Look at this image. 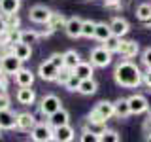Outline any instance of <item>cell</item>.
Listing matches in <instances>:
<instances>
[{
	"instance_id": "15",
	"label": "cell",
	"mask_w": 151,
	"mask_h": 142,
	"mask_svg": "<svg viewBox=\"0 0 151 142\" xmlns=\"http://www.w3.org/2000/svg\"><path fill=\"white\" fill-rule=\"evenodd\" d=\"M15 99L23 106H30V104H34V101H36V93H34L32 87H19L17 93H15Z\"/></svg>"
},
{
	"instance_id": "32",
	"label": "cell",
	"mask_w": 151,
	"mask_h": 142,
	"mask_svg": "<svg viewBox=\"0 0 151 142\" xmlns=\"http://www.w3.org/2000/svg\"><path fill=\"white\" fill-rule=\"evenodd\" d=\"M64 87L68 89V91H72V93H74V91H78V87H79V78L72 72V76H70V78L64 82Z\"/></svg>"
},
{
	"instance_id": "28",
	"label": "cell",
	"mask_w": 151,
	"mask_h": 142,
	"mask_svg": "<svg viewBox=\"0 0 151 142\" xmlns=\"http://www.w3.org/2000/svg\"><path fill=\"white\" fill-rule=\"evenodd\" d=\"M98 136H100V142H119L121 140V135L111 129H104Z\"/></svg>"
},
{
	"instance_id": "21",
	"label": "cell",
	"mask_w": 151,
	"mask_h": 142,
	"mask_svg": "<svg viewBox=\"0 0 151 142\" xmlns=\"http://www.w3.org/2000/svg\"><path fill=\"white\" fill-rule=\"evenodd\" d=\"M96 89H98V83L94 82L93 78H85V80H79V87H78V93H81V95H94L96 93Z\"/></svg>"
},
{
	"instance_id": "34",
	"label": "cell",
	"mask_w": 151,
	"mask_h": 142,
	"mask_svg": "<svg viewBox=\"0 0 151 142\" xmlns=\"http://www.w3.org/2000/svg\"><path fill=\"white\" fill-rule=\"evenodd\" d=\"M70 76H72V70H70V68H66V66H63V68H59V76H57V82L64 85V82L70 78Z\"/></svg>"
},
{
	"instance_id": "38",
	"label": "cell",
	"mask_w": 151,
	"mask_h": 142,
	"mask_svg": "<svg viewBox=\"0 0 151 142\" xmlns=\"http://www.w3.org/2000/svg\"><path fill=\"white\" fill-rule=\"evenodd\" d=\"M8 17V28H17L19 27V17H17V13H9V15H6Z\"/></svg>"
},
{
	"instance_id": "25",
	"label": "cell",
	"mask_w": 151,
	"mask_h": 142,
	"mask_svg": "<svg viewBox=\"0 0 151 142\" xmlns=\"http://www.w3.org/2000/svg\"><path fill=\"white\" fill-rule=\"evenodd\" d=\"M108 36H111L110 23H96V25H94V36H93V38H96V40L104 42Z\"/></svg>"
},
{
	"instance_id": "30",
	"label": "cell",
	"mask_w": 151,
	"mask_h": 142,
	"mask_svg": "<svg viewBox=\"0 0 151 142\" xmlns=\"http://www.w3.org/2000/svg\"><path fill=\"white\" fill-rule=\"evenodd\" d=\"M4 36H6V44H9V46L21 42V30H17V28H8L4 32Z\"/></svg>"
},
{
	"instance_id": "1",
	"label": "cell",
	"mask_w": 151,
	"mask_h": 142,
	"mask_svg": "<svg viewBox=\"0 0 151 142\" xmlns=\"http://www.w3.org/2000/svg\"><path fill=\"white\" fill-rule=\"evenodd\" d=\"M113 80L119 87L125 89H136L142 83V70L138 68V64H134L130 59L121 61L113 70Z\"/></svg>"
},
{
	"instance_id": "6",
	"label": "cell",
	"mask_w": 151,
	"mask_h": 142,
	"mask_svg": "<svg viewBox=\"0 0 151 142\" xmlns=\"http://www.w3.org/2000/svg\"><path fill=\"white\" fill-rule=\"evenodd\" d=\"M127 101H129L130 114H134V116H140V114L149 112V102H147V99H145L144 95L134 93V95H130V97L127 99Z\"/></svg>"
},
{
	"instance_id": "43",
	"label": "cell",
	"mask_w": 151,
	"mask_h": 142,
	"mask_svg": "<svg viewBox=\"0 0 151 142\" xmlns=\"http://www.w3.org/2000/svg\"><path fill=\"white\" fill-rule=\"evenodd\" d=\"M0 74H2V61H0Z\"/></svg>"
},
{
	"instance_id": "8",
	"label": "cell",
	"mask_w": 151,
	"mask_h": 142,
	"mask_svg": "<svg viewBox=\"0 0 151 142\" xmlns=\"http://www.w3.org/2000/svg\"><path fill=\"white\" fill-rule=\"evenodd\" d=\"M38 76H40L44 82H57V76H59V66H55L49 59L44 61L38 66Z\"/></svg>"
},
{
	"instance_id": "19",
	"label": "cell",
	"mask_w": 151,
	"mask_h": 142,
	"mask_svg": "<svg viewBox=\"0 0 151 142\" xmlns=\"http://www.w3.org/2000/svg\"><path fill=\"white\" fill-rule=\"evenodd\" d=\"M113 116H117L119 120H125V117L130 116V108H129V101L127 99H117L113 102Z\"/></svg>"
},
{
	"instance_id": "13",
	"label": "cell",
	"mask_w": 151,
	"mask_h": 142,
	"mask_svg": "<svg viewBox=\"0 0 151 142\" xmlns=\"http://www.w3.org/2000/svg\"><path fill=\"white\" fill-rule=\"evenodd\" d=\"M110 28H111V34L123 38V36H127V32L130 30V25H129V21H127L125 17H113L111 23H110Z\"/></svg>"
},
{
	"instance_id": "41",
	"label": "cell",
	"mask_w": 151,
	"mask_h": 142,
	"mask_svg": "<svg viewBox=\"0 0 151 142\" xmlns=\"http://www.w3.org/2000/svg\"><path fill=\"white\" fill-rule=\"evenodd\" d=\"M104 2H106V4H108V6H113V4H119V2H121V0H104Z\"/></svg>"
},
{
	"instance_id": "40",
	"label": "cell",
	"mask_w": 151,
	"mask_h": 142,
	"mask_svg": "<svg viewBox=\"0 0 151 142\" xmlns=\"http://www.w3.org/2000/svg\"><path fill=\"white\" fill-rule=\"evenodd\" d=\"M6 30H8V23H6V19H0V34H4Z\"/></svg>"
},
{
	"instance_id": "27",
	"label": "cell",
	"mask_w": 151,
	"mask_h": 142,
	"mask_svg": "<svg viewBox=\"0 0 151 142\" xmlns=\"http://www.w3.org/2000/svg\"><path fill=\"white\" fill-rule=\"evenodd\" d=\"M119 44H121V38L115 36V34L108 36L106 40H104V47H106L110 53H117V49H119Z\"/></svg>"
},
{
	"instance_id": "23",
	"label": "cell",
	"mask_w": 151,
	"mask_h": 142,
	"mask_svg": "<svg viewBox=\"0 0 151 142\" xmlns=\"http://www.w3.org/2000/svg\"><path fill=\"white\" fill-rule=\"evenodd\" d=\"M19 8H21V0H0V12H2L4 15L17 13Z\"/></svg>"
},
{
	"instance_id": "10",
	"label": "cell",
	"mask_w": 151,
	"mask_h": 142,
	"mask_svg": "<svg viewBox=\"0 0 151 142\" xmlns=\"http://www.w3.org/2000/svg\"><path fill=\"white\" fill-rule=\"evenodd\" d=\"M13 80H15V83L19 87H32V85H34V72L21 66V68L13 74Z\"/></svg>"
},
{
	"instance_id": "11",
	"label": "cell",
	"mask_w": 151,
	"mask_h": 142,
	"mask_svg": "<svg viewBox=\"0 0 151 142\" xmlns=\"http://www.w3.org/2000/svg\"><path fill=\"white\" fill-rule=\"evenodd\" d=\"M81 25H83V19H79V17H70V19H66L64 21V32H66V36H70V38H79L81 36Z\"/></svg>"
},
{
	"instance_id": "20",
	"label": "cell",
	"mask_w": 151,
	"mask_h": 142,
	"mask_svg": "<svg viewBox=\"0 0 151 142\" xmlns=\"http://www.w3.org/2000/svg\"><path fill=\"white\" fill-rule=\"evenodd\" d=\"M72 72L78 76L79 80H85V78H93V74H94V66L91 63H79L76 68H72Z\"/></svg>"
},
{
	"instance_id": "3",
	"label": "cell",
	"mask_w": 151,
	"mask_h": 142,
	"mask_svg": "<svg viewBox=\"0 0 151 142\" xmlns=\"http://www.w3.org/2000/svg\"><path fill=\"white\" fill-rule=\"evenodd\" d=\"M51 15H53V12L47 6H42V4L32 6L30 12H28V19H30L32 23H36V25H47V23L51 21Z\"/></svg>"
},
{
	"instance_id": "29",
	"label": "cell",
	"mask_w": 151,
	"mask_h": 142,
	"mask_svg": "<svg viewBox=\"0 0 151 142\" xmlns=\"http://www.w3.org/2000/svg\"><path fill=\"white\" fill-rule=\"evenodd\" d=\"M38 38H40V32H36V30H21V42L23 44L32 46L38 42Z\"/></svg>"
},
{
	"instance_id": "45",
	"label": "cell",
	"mask_w": 151,
	"mask_h": 142,
	"mask_svg": "<svg viewBox=\"0 0 151 142\" xmlns=\"http://www.w3.org/2000/svg\"><path fill=\"white\" fill-rule=\"evenodd\" d=\"M0 46H2V44H0Z\"/></svg>"
},
{
	"instance_id": "39",
	"label": "cell",
	"mask_w": 151,
	"mask_h": 142,
	"mask_svg": "<svg viewBox=\"0 0 151 142\" xmlns=\"http://www.w3.org/2000/svg\"><path fill=\"white\" fill-rule=\"evenodd\" d=\"M142 82L151 89V68H147V72H145V74H142Z\"/></svg>"
},
{
	"instance_id": "17",
	"label": "cell",
	"mask_w": 151,
	"mask_h": 142,
	"mask_svg": "<svg viewBox=\"0 0 151 142\" xmlns=\"http://www.w3.org/2000/svg\"><path fill=\"white\" fill-rule=\"evenodd\" d=\"M36 125V120H34V116H32L30 112H21V114H17V129L19 131H27V133H30V129Z\"/></svg>"
},
{
	"instance_id": "36",
	"label": "cell",
	"mask_w": 151,
	"mask_h": 142,
	"mask_svg": "<svg viewBox=\"0 0 151 142\" xmlns=\"http://www.w3.org/2000/svg\"><path fill=\"white\" fill-rule=\"evenodd\" d=\"M9 104H12V99H9L8 93H0V110H6V108H9Z\"/></svg>"
},
{
	"instance_id": "24",
	"label": "cell",
	"mask_w": 151,
	"mask_h": 142,
	"mask_svg": "<svg viewBox=\"0 0 151 142\" xmlns=\"http://www.w3.org/2000/svg\"><path fill=\"white\" fill-rule=\"evenodd\" d=\"M64 66L66 68H76V66H78L79 63H81V57H79V53L76 49H68V51H64Z\"/></svg>"
},
{
	"instance_id": "2",
	"label": "cell",
	"mask_w": 151,
	"mask_h": 142,
	"mask_svg": "<svg viewBox=\"0 0 151 142\" xmlns=\"http://www.w3.org/2000/svg\"><path fill=\"white\" fill-rule=\"evenodd\" d=\"M30 138L34 142H51L55 140V129L49 123H38L30 129Z\"/></svg>"
},
{
	"instance_id": "5",
	"label": "cell",
	"mask_w": 151,
	"mask_h": 142,
	"mask_svg": "<svg viewBox=\"0 0 151 142\" xmlns=\"http://www.w3.org/2000/svg\"><path fill=\"white\" fill-rule=\"evenodd\" d=\"M59 108H63V101H60L57 95H45V97H42L40 101V112L42 116H51L53 112H57Z\"/></svg>"
},
{
	"instance_id": "35",
	"label": "cell",
	"mask_w": 151,
	"mask_h": 142,
	"mask_svg": "<svg viewBox=\"0 0 151 142\" xmlns=\"http://www.w3.org/2000/svg\"><path fill=\"white\" fill-rule=\"evenodd\" d=\"M49 61L55 66H59V68H63V66H64V55L63 53H53V55L49 57Z\"/></svg>"
},
{
	"instance_id": "26",
	"label": "cell",
	"mask_w": 151,
	"mask_h": 142,
	"mask_svg": "<svg viewBox=\"0 0 151 142\" xmlns=\"http://www.w3.org/2000/svg\"><path fill=\"white\" fill-rule=\"evenodd\" d=\"M136 17L140 19L142 23H149L151 21V4L149 2H144L136 8Z\"/></svg>"
},
{
	"instance_id": "9",
	"label": "cell",
	"mask_w": 151,
	"mask_h": 142,
	"mask_svg": "<svg viewBox=\"0 0 151 142\" xmlns=\"http://www.w3.org/2000/svg\"><path fill=\"white\" fill-rule=\"evenodd\" d=\"M140 51V46L136 40H123L121 38V44H119V49H117V53L121 57H125V59H132V57H136Z\"/></svg>"
},
{
	"instance_id": "22",
	"label": "cell",
	"mask_w": 151,
	"mask_h": 142,
	"mask_svg": "<svg viewBox=\"0 0 151 142\" xmlns=\"http://www.w3.org/2000/svg\"><path fill=\"white\" fill-rule=\"evenodd\" d=\"M94 112L100 114L104 120L108 121V120L113 116V102H110V101H100L96 106H94Z\"/></svg>"
},
{
	"instance_id": "12",
	"label": "cell",
	"mask_w": 151,
	"mask_h": 142,
	"mask_svg": "<svg viewBox=\"0 0 151 142\" xmlns=\"http://www.w3.org/2000/svg\"><path fill=\"white\" fill-rule=\"evenodd\" d=\"M17 127V114L12 112L9 108L6 110H0V129L4 131H12Z\"/></svg>"
},
{
	"instance_id": "14",
	"label": "cell",
	"mask_w": 151,
	"mask_h": 142,
	"mask_svg": "<svg viewBox=\"0 0 151 142\" xmlns=\"http://www.w3.org/2000/svg\"><path fill=\"white\" fill-rule=\"evenodd\" d=\"M76 138V131L70 123L66 125H60V127H55V140L57 142H72Z\"/></svg>"
},
{
	"instance_id": "31",
	"label": "cell",
	"mask_w": 151,
	"mask_h": 142,
	"mask_svg": "<svg viewBox=\"0 0 151 142\" xmlns=\"http://www.w3.org/2000/svg\"><path fill=\"white\" fill-rule=\"evenodd\" d=\"M94 25H96V23L91 21V19L83 21V25H81V36H85V38H93V36H94Z\"/></svg>"
},
{
	"instance_id": "33",
	"label": "cell",
	"mask_w": 151,
	"mask_h": 142,
	"mask_svg": "<svg viewBox=\"0 0 151 142\" xmlns=\"http://www.w3.org/2000/svg\"><path fill=\"white\" fill-rule=\"evenodd\" d=\"M79 140H81V142H100V136H98L96 133L85 129V131H83V135L79 136Z\"/></svg>"
},
{
	"instance_id": "7",
	"label": "cell",
	"mask_w": 151,
	"mask_h": 142,
	"mask_svg": "<svg viewBox=\"0 0 151 142\" xmlns=\"http://www.w3.org/2000/svg\"><path fill=\"white\" fill-rule=\"evenodd\" d=\"M0 61H2V72L8 74V76H13V74H15L17 70L23 66V61L17 59V57L13 55L12 51H9V53H6L4 57H0Z\"/></svg>"
},
{
	"instance_id": "42",
	"label": "cell",
	"mask_w": 151,
	"mask_h": 142,
	"mask_svg": "<svg viewBox=\"0 0 151 142\" xmlns=\"http://www.w3.org/2000/svg\"><path fill=\"white\" fill-rule=\"evenodd\" d=\"M145 140H147V142H151V133H149L147 136H145Z\"/></svg>"
},
{
	"instance_id": "44",
	"label": "cell",
	"mask_w": 151,
	"mask_h": 142,
	"mask_svg": "<svg viewBox=\"0 0 151 142\" xmlns=\"http://www.w3.org/2000/svg\"><path fill=\"white\" fill-rule=\"evenodd\" d=\"M0 131H2V129H0ZM0 138H2V133H0Z\"/></svg>"
},
{
	"instance_id": "16",
	"label": "cell",
	"mask_w": 151,
	"mask_h": 142,
	"mask_svg": "<svg viewBox=\"0 0 151 142\" xmlns=\"http://www.w3.org/2000/svg\"><path fill=\"white\" fill-rule=\"evenodd\" d=\"M47 123H49L51 127H60V125H66V123H70V114L64 110V108H59L57 112H53L51 116H47Z\"/></svg>"
},
{
	"instance_id": "4",
	"label": "cell",
	"mask_w": 151,
	"mask_h": 142,
	"mask_svg": "<svg viewBox=\"0 0 151 142\" xmlns=\"http://www.w3.org/2000/svg\"><path fill=\"white\" fill-rule=\"evenodd\" d=\"M111 55L104 46H98L91 51V64L96 68H106L108 64H111Z\"/></svg>"
},
{
	"instance_id": "37",
	"label": "cell",
	"mask_w": 151,
	"mask_h": 142,
	"mask_svg": "<svg viewBox=\"0 0 151 142\" xmlns=\"http://www.w3.org/2000/svg\"><path fill=\"white\" fill-rule=\"evenodd\" d=\"M142 63H144L145 68H151V47L144 49V53H142Z\"/></svg>"
},
{
	"instance_id": "18",
	"label": "cell",
	"mask_w": 151,
	"mask_h": 142,
	"mask_svg": "<svg viewBox=\"0 0 151 142\" xmlns=\"http://www.w3.org/2000/svg\"><path fill=\"white\" fill-rule=\"evenodd\" d=\"M12 53L15 55L17 59H21L23 63H25V61H28V59H30V55H32V46L23 44V42H17V44L12 46Z\"/></svg>"
}]
</instances>
